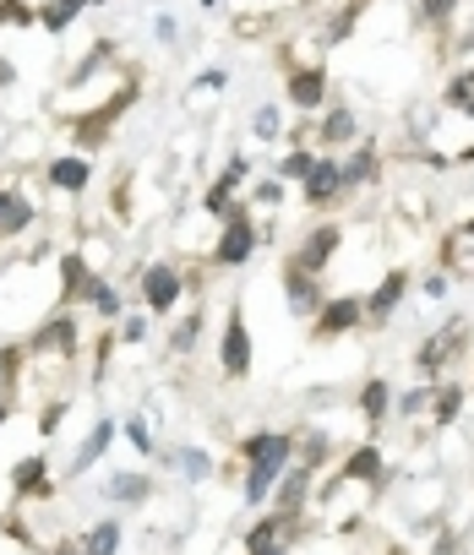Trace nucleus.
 I'll return each instance as SVG.
<instances>
[{
    "instance_id": "f257e3e1",
    "label": "nucleus",
    "mask_w": 474,
    "mask_h": 555,
    "mask_svg": "<svg viewBox=\"0 0 474 555\" xmlns=\"http://www.w3.org/2000/svg\"><path fill=\"white\" fill-rule=\"evenodd\" d=\"M262 240H268V234L257 229V207H252V202H234V207L218 218V240H213L207 261L234 272V267H246V261L262 250Z\"/></svg>"
},
{
    "instance_id": "f03ea898",
    "label": "nucleus",
    "mask_w": 474,
    "mask_h": 555,
    "mask_svg": "<svg viewBox=\"0 0 474 555\" xmlns=\"http://www.w3.org/2000/svg\"><path fill=\"white\" fill-rule=\"evenodd\" d=\"M469 338H474V327H469V317H452V322H441L420 349H414V382H441V376H452V365L463 360V349H469Z\"/></svg>"
},
{
    "instance_id": "7ed1b4c3",
    "label": "nucleus",
    "mask_w": 474,
    "mask_h": 555,
    "mask_svg": "<svg viewBox=\"0 0 474 555\" xmlns=\"http://www.w3.org/2000/svg\"><path fill=\"white\" fill-rule=\"evenodd\" d=\"M300 539H306V512L262 506V512H257V522L241 533V550H246V555H290Z\"/></svg>"
},
{
    "instance_id": "20e7f679",
    "label": "nucleus",
    "mask_w": 474,
    "mask_h": 555,
    "mask_svg": "<svg viewBox=\"0 0 474 555\" xmlns=\"http://www.w3.org/2000/svg\"><path fill=\"white\" fill-rule=\"evenodd\" d=\"M137 289H142V306L148 317H175L185 306V289H191V272L175 267V261H148L142 278H137Z\"/></svg>"
},
{
    "instance_id": "39448f33",
    "label": "nucleus",
    "mask_w": 474,
    "mask_h": 555,
    "mask_svg": "<svg viewBox=\"0 0 474 555\" xmlns=\"http://www.w3.org/2000/svg\"><path fill=\"white\" fill-rule=\"evenodd\" d=\"M257 365V344H252V327H246V311L229 306L223 327H218V376L223 382H246Z\"/></svg>"
},
{
    "instance_id": "423d86ee",
    "label": "nucleus",
    "mask_w": 474,
    "mask_h": 555,
    "mask_svg": "<svg viewBox=\"0 0 474 555\" xmlns=\"http://www.w3.org/2000/svg\"><path fill=\"white\" fill-rule=\"evenodd\" d=\"M295 196H300L311 212H333V207H344V202H349V191H344L338 153H317V164L306 169V180L295 185Z\"/></svg>"
},
{
    "instance_id": "0eeeda50",
    "label": "nucleus",
    "mask_w": 474,
    "mask_h": 555,
    "mask_svg": "<svg viewBox=\"0 0 474 555\" xmlns=\"http://www.w3.org/2000/svg\"><path fill=\"white\" fill-rule=\"evenodd\" d=\"M409 289H414V272H409V267L382 272V278H376V289H371V295H360V300H366V333L393 327V317H398V306L409 300Z\"/></svg>"
},
{
    "instance_id": "6e6552de",
    "label": "nucleus",
    "mask_w": 474,
    "mask_h": 555,
    "mask_svg": "<svg viewBox=\"0 0 474 555\" xmlns=\"http://www.w3.org/2000/svg\"><path fill=\"white\" fill-rule=\"evenodd\" d=\"M328 88H333V77H328L322 61H290V72H284V99H290L300 115H322V109H328Z\"/></svg>"
},
{
    "instance_id": "1a4fd4ad",
    "label": "nucleus",
    "mask_w": 474,
    "mask_h": 555,
    "mask_svg": "<svg viewBox=\"0 0 474 555\" xmlns=\"http://www.w3.org/2000/svg\"><path fill=\"white\" fill-rule=\"evenodd\" d=\"M7 485H12V501H23V506L55 501V463H50V452H23L12 463Z\"/></svg>"
},
{
    "instance_id": "9d476101",
    "label": "nucleus",
    "mask_w": 474,
    "mask_h": 555,
    "mask_svg": "<svg viewBox=\"0 0 474 555\" xmlns=\"http://www.w3.org/2000/svg\"><path fill=\"white\" fill-rule=\"evenodd\" d=\"M344 234H349V229H344L338 218H322V223H311V229H306V234L295 240L290 261H300L306 272H317V278H322V272L333 267V256L344 250Z\"/></svg>"
},
{
    "instance_id": "9b49d317",
    "label": "nucleus",
    "mask_w": 474,
    "mask_h": 555,
    "mask_svg": "<svg viewBox=\"0 0 474 555\" xmlns=\"http://www.w3.org/2000/svg\"><path fill=\"white\" fill-rule=\"evenodd\" d=\"M366 327V300L360 295H328L322 311L311 317V344H333Z\"/></svg>"
},
{
    "instance_id": "f8f14e48",
    "label": "nucleus",
    "mask_w": 474,
    "mask_h": 555,
    "mask_svg": "<svg viewBox=\"0 0 474 555\" xmlns=\"http://www.w3.org/2000/svg\"><path fill=\"white\" fill-rule=\"evenodd\" d=\"M279 284H284V306H290V317H295V322H311V317L322 311V300H328L322 278H317V272H306V267H300V261H290V256H284V267H279Z\"/></svg>"
},
{
    "instance_id": "ddd939ff",
    "label": "nucleus",
    "mask_w": 474,
    "mask_h": 555,
    "mask_svg": "<svg viewBox=\"0 0 474 555\" xmlns=\"http://www.w3.org/2000/svg\"><path fill=\"white\" fill-rule=\"evenodd\" d=\"M77 349H82V317H77V311H55V317H50V322H39V327H34V338H28V354L77 360Z\"/></svg>"
},
{
    "instance_id": "4468645a",
    "label": "nucleus",
    "mask_w": 474,
    "mask_h": 555,
    "mask_svg": "<svg viewBox=\"0 0 474 555\" xmlns=\"http://www.w3.org/2000/svg\"><path fill=\"white\" fill-rule=\"evenodd\" d=\"M131 104H137V82H126L120 93H110L99 109H88V115L77 120V147H104V137L115 131V120H120Z\"/></svg>"
},
{
    "instance_id": "2eb2a0df",
    "label": "nucleus",
    "mask_w": 474,
    "mask_h": 555,
    "mask_svg": "<svg viewBox=\"0 0 474 555\" xmlns=\"http://www.w3.org/2000/svg\"><path fill=\"white\" fill-rule=\"evenodd\" d=\"M393 474H387V452L376 441H360L338 457V485H366V490H382Z\"/></svg>"
},
{
    "instance_id": "dca6fc26",
    "label": "nucleus",
    "mask_w": 474,
    "mask_h": 555,
    "mask_svg": "<svg viewBox=\"0 0 474 555\" xmlns=\"http://www.w3.org/2000/svg\"><path fill=\"white\" fill-rule=\"evenodd\" d=\"M241 185H252V158L246 153H229V164L218 169V180L202 191V212H213V218H223L234 202H241V196H234V191H241Z\"/></svg>"
},
{
    "instance_id": "f3484780",
    "label": "nucleus",
    "mask_w": 474,
    "mask_h": 555,
    "mask_svg": "<svg viewBox=\"0 0 474 555\" xmlns=\"http://www.w3.org/2000/svg\"><path fill=\"white\" fill-rule=\"evenodd\" d=\"M39 223V202L17 185V180H0V240H23L28 229Z\"/></svg>"
},
{
    "instance_id": "a211bd4d",
    "label": "nucleus",
    "mask_w": 474,
    "mask_h": 555,
    "mask_svg": "<svg viewBox=\"0 0 474 555\" xmlns=\"http://www.w3.org/2000/svg\"><path fill=\"white\" fill-rule=\"evenodd\" d=\"M44 185L61 196H82L93 185V153H55L44 158Z\"/></svg>"
},
{
    "instance_id": "6ab92c4d",
    "label": "nucleus",
    "mask_w": 474,
    "mask_h": 555,
    "mask_svg": "<svg viewBox=\"0 0 474 555\" xmlns=\"http://www.w3.org/2000/svg\"><path fill=\"white\" fill-rule=\"evenodd\" d=\"M355 142H360V115H355V104H328L322 120H317V147L344 153V147H355Z\"/></svg>"
},
{
    "instance_id": "aec40b11",
    "label": "nucleus",
    "mask_w": 474,
    "mask_h": 555,
    "mask_svg": "<svg viewBox=\"0 0 474 555\" xmlns=\"http://www.w3.org/2000/svg\"><path fill=\"white\" fill-rule=\"evenodd\" d=\"M338 169H344V191L355 196V191H366V185H376V180H382V147L360 137L349 153H338Z\"/></svg>"
},
{
    "instance_id": "412c9836",
    "label": "nucleus",
    "mask_w": 474,
    "mask_h": 555,
    "mask_svg": "<svg viewBox=\"0 0 474 555\" xmlns=\"http://www.w3.org/2000/svg\"><path fill=\"white\" fill-rule=\"evenodd\" d=\"M463 403H469V382L441 376V382H431V409H425V420H431L436 430H447V425L463 420Z\"/></svg>"
},
{
    "instance_id": "4be33fe9",
    "label": "nucleus",
    "mask_w": 474,
    "mask_h": 555,
    "mask_svg": "<svg viewBox=\"0 0 474 555\" xmlns=\"http://www.w3.org/2000/svg\"><path fill=\"white\" fill-rule=\"evenodd\" d=\"M115 436H120V425H115L110 414H99V420H93V430H88V436L77 441V457L66 463V474H72V479H82V474H88L93 463H104V452L115 447Z\"/></svg>"
},
{
    "instance_id": "5701e85b",
    "label": "nucleus",
    "mask_w": 474,
    "mask_h": 555,
    "mask_svg": "<svg viewBox=\"0 0 474 555\" xmlns=\"http://www.w3.org/2000/svg\"><path fill=\"white\" fill-rule=\"evenodd\" d=\"M88 284H93L88 250H61V311H77L88 300Z\"/></svg>"
},
{
    "instance_id": "b1692460",
    "label": "nucleus",
    "mask_w": 474,
    "mask_h": 555,
    "mask_svg": "<svg viewBox=\"0 0 474 555\" xmlns=\"http://www.w3.org/2000/svg\"><path fill=\"white\" fill-rule=\"evenodd\" d=\"M241 463H295V436L290 430H252V436H241Z\"/></svg>"
},
{
    "instance_id": "393cba45",
    "label": "nucleus",
    "mask_w": 474,
    "mask_h": 555,
    "mask_svg": "<svg viewBox=\"0 0 474 555\" xmlns=\"http://www.w3.org/2000/svg\"><path fill=\"white\" fill-rule=\"evenodd\" d=\"M311 501H317V474H311L306 463H290L268 506H279V512H306Z\"/></svg>"
},
{
    "instance_id": "a878e982",
    "label": "nucleus",
    "mask_w": 474,
    "mask_h": 555,
    "mask_svg": "<svg viewBox=\"0 0 474 555\" xmlns=\"http://www.w3.org/2000/svg\"><path fill=\"white\" fill-rule=\"evenodd\" d=\"M355 409H360V420H366L371 430H382V425L393 420V382H387V376H366L360 392H355Z\"/></svg>"
},
{
    "instance_id": "bb28decb",
    "label": "nucleus",
    "mask_w": 474,
    "mask_h": 555,
    "mask_svg": "<svg viewBox=\"0 0 474 555\" xmlns=\"http://www.w3.org/2000/svg\"><path fill=\"white\" fill-rule=\"evenodd\" d=\"M104 501H115V506H148V501H153V474H142V468H115V474L104 479Z\"/></svg>"
},
{
    "instance_id": "cd10ccee",
    "label": "nucleus",
    "mask_w": 474,
    "mask_h": 555,
    "mask_svg": "<svg viewBox=\"0 0 474 555\" xmlns=\"http://www.w3.org/2000/svg\"><path fill=\"white\" fill-rule=\"evenodd\" d=\"M284 468L290 463H246V485H241V501L252 506V512H262L268 501H273V490H279V479H284Z\"/></svg>"
},
{
    "instance_id": "c85d7f7f",
    "label": "nucleus",
    "mask_w": 474,
    "mask_h": 555,
    "mask_svg": "<svg viewBox=\"0 0 474 555\" xmlns=\"http://www.w3.org/2000/svg\"><path fill=\"white\" fill-rule=\"evenodd\" d=\"M185 485H207L213 474H218V463H213V452L207 447H169V452H158Z\"/></svg>"
},
{
    "instance_id": "c756f323",
    "label": "nucleus",
    "mask_w": 474,
    "mask_h": 555,
    "mask_svg": "<svg viewBox=\"0 0 474 555\" xmlns=\"http://www.w3.org/2000/svg\"><path fill=\"white\" fill-rule=\"evenodd\" d=\"M202 327H207V311L202 306H191V311H180V322L169 327V360L180 354H196V344H202Z\"/></svg>"
},
{
    "instance_id": "7c9ffc66",
    "label": "nucleus",
    "mask_w": 474,
    "mask_h": 555,
    "mask_svg": "<svg viewBox=\"0 0 474 555\" xmlns=\"http://www.w3.org/2000/svg\"><path fill=\"white\" fill-rule=\"evenodd\" d=\"M120 539H126V522L120 517H99V522H88V533H77L82 555H115Z\"/></svg>"
},
{
    "instance_id": "2f4dec72",
    "label": "nucleus",
    "mask_w": 474,
    "mask_h": 555,
    "mask_svg": "<svg viewBox=\"0 0 474 555\" xmlns=\"http://www.w3.org/2000/svg\"><path fill=\"white\" fill-rule=\"evenodd\" d=\"M82 306H88L99 322H120V317H126V300H120V289L110 284V278H99V272H93V284H88V300H82Z\"/></svg>"
},
{
    "instance_id": "473e14b6",
    "label": "nucleus",
    "mask_w": 474,
    "mask_h": 555,
    "mask_svg": "<svg viewBox=\"0 0 474 555\" xmlns=\"http://www.w3.org/2000/svg\"><path fill=\"white\" fill-rule=\"evenodd\" d=\"M34 12H39V28L44 34H66L88 12V0H44V7H34Z\"/></svg>"
},
{
    "instance_id": "72a5a7b5",
    "label": "nucleus",
    "mask_w": 474,
    "mask_h": 555,
    "mask_svg": "<svg viewBox=\"0 0 474 555\" xmlns=\"http://www.w3.org/2000/svg\"><path fill=\"white\" fill-rule=\"evenodd\" d=\"M284 196H290V185H284L279 175H252V185H246V202H252L257 212H273V207H284Z\"/></svg>"
},
{
    "instance_id": "f704fd0d",
    "label": "nucleus",
    "mask_w": 474,
    "mask_h": 555,
    "mask_svg": "<svg viewBox=\"0 0 474 555\" xmlns=\"http://www.w3.org/2000/svg\"><path fill=\"white\" fill-rule=\"evenodd\" d=\"M458 7H463V0H414V17H420V28L447 34L458 23Z\"/></svg>"
},
{
    "instance_id": "c9c22d12",
    "label": "nucleus",
    "mask_w": 474,
    "mask_h": 555,
    "mask_svg": "<svg viewBox=\"0 0 474 555\" xmlns=\"http://www.w3.org/2000/svg\"><path fill=\"white\" fill-rule=\"evenodd\" d=\"M311 164H317V147H306V142H290V147H284V158H279V169H273V175H279V180H284V185H300V180H306V169H311Z\"/></svg>"
},
{
    "instance_id": "e433bc0d",
    "label": "nucleus",
    "mask_w": 474,
    "mask_h": 555,
    "mask_svg": "<svg viewBox=\"0 0 474 555\" xmlns=\"http://www.w3.org/2000/svg\"><path fill=\"white\" fill-rule=\"evenodd\" d=\"M441 109H452V115H469L474 109V66L452 72V82L441 88Z\"/></svg>"
},
{
    "instance_id": "4c0bfd02",
    "label": "nucleus",
    "mask_w": 474,
    "mask_h": 555,
    "mask_svg": "<svg viewBox=\"0 0 474 555\" xmlns=\"http://www.w3.org/2000/svg\"><path fill=\"white\" fill-rule=\"evenodd\" d=\"M431 409V382H414L409 392H393V420H425Z\"/></svg>"
},
{
    "instance_id": "58836bf2",
    "label": "nucleus",
    "mask_w": 474,
    "mask_h": 555,
    "mask_svg": "<svg viewBox=\"0 0 474 555\" xmlns=\"http://www.w3.org/2000/svg\"><path fill=\"white\" fill-rule=\"evenodd\" d=\"M328 457H333V441H328L322 430H306V436H295V463H306V468L317 474Z\"/></svg>"
},
{
    "instance_id": "ea45409f",
    "label": "nucleus",
    "mask_w": 474,
    "mask_h": 555,
    "mask_svg": "<svg viewBox=\"0 0 474 555\" xmlns=\"http://www.w3.org/2000/svg\"><path fill=\"white\" fill-rule=\"evenodd\" d=\"M28 365V344H0V392H17Z\"/></svg>"
},
{
    "instance_id": "a19ab883",
    "label": "nucleus",
    "mask_w": 474,
    "mask_h": 555,
    "mask_svg": "<svg viewBox=\"0 0 474 555\" xmlns=\"http://www.w3.org/2000/svg\"><path fill=\"white\" fill-rule=\"evenodd\" d=\"M120 436L131 441V452H137V457H158V441H153V425H148L142 414H126V425H120Z\"/></svg>"
},
{
    "instance_id": "79ce46f5",
    "label": "nucleus",
    "mask_w": 474,
    "mask_h": 555,
    "mask_svg": "<svg viewBox=\"0 0 474 555\" xmlns=\"http://www.w3.org/2000/svg\"><path fill=\"white\" fill-rule=\"evenodd\" d=\"M110 55H115V44H110V39H99V44H93V50H88V55L72 66V77H66V82H72V88H82L93 72H104V61H110Z\"/></svg>"
},
{
    "instance_id": "37998d69",
    "label": "nucleus",
    "mask_w": 474,
    "mask_h": 555,
    "mask_svg": "<svg viewBox=\"0 0 474 555\" xmlns=\"http://www.w3.org/2000/svg\"><path fill=\"white\" fill-rule=\"evenodd\" d=\"M252 137H257L262 147L279 142V137H284V109H279V104H262V109L252 115Z\"/></svg>"
},
{
    "instance_id": "c03bdc74",
    "label": "nucleus",
    "mask_w": 474,
    "mask_h": 555,
    "mask_svg": "<svg viewBox=\"0 0 474 555\" xmlns=\"http://www.w3.org/2000/svg\"><path fill=\"white\" fill-rule=\"evenodd\" d=\"M66 414H72V403H66V398H50V403L34 414L39 436H44V441H55V436H61V425H66Z\"/></svg>"
},
{
    "instance_id": "a18cd8bd",
    "label": "nucleus",
    "mask_w": 474,
    "mask_h": 555,
    "mask_svg": "<svg viewBox=\"0 0 474 555\" xmlns=\"http://www.w3.org/2000/svg\"><path fill=\"white\" fill-rule=\"evenodd\" d=\"M115 338H120L126 349L148 344V338H153V317H137V311H131V317H120V322H115Z\"/></svg>"
},
{
    "instance_id": "49530a36",
    "label": "nucleus",
    "mask_w": 474,
    "mask_h": 555,
    "mask_svg": "<svg viewBox=\"0 0 474 555\" xmlns=\"http://www.w3.org/2000/svg\"><path fill=\"white\" fill-rule=\"evenodd\" d=\"M0 28H39V12L28 0H0Z\"/></svg>"
},
{
    "instance_id": "de8ad7c7",
    "label": "nucleus",
    "mask_w": 474,
    "mask_h": 555,
    "mask_svg": "<svg viewBox=\"0 0 474 555\" xmlns=\"http://www.w3.org/2000/svg\"><path fill=\"white\" fill-rule=\"evenodd\" d=\"M420 295H425V300H447V295H452V272H441V267L425 272V278H420Z\"/></svg>"
},
{
    "instance_id": "09e8293b",
    "label": "nucleus",
    "mask_w": 474,
    "mask_h": 555,
    "mask_svg": "<svg viewBox=\"0 0 474 555\" xmlns=\"http://www.w3.org/2000/svg\"><path fill=\"white\" fill-rule=\"evenodd\" d=\"M223 88H229V72L223 66H207V72L191 77V93H223Z\"/></svg>"
},
{
    "instance_id": "8fccbe9b",
    "label": "nucleus",
    "mask_w": 474,
    "mask_h": 555,
    "mask_svg": "<svg viewBox=\"0 0 474 555\" xmlns=\"http://www.w3.org/2000/svg\"><path fill=\"white\" fill-rule=\"evenodd\" d=\"M153 39H158L164 50L180 44V17H175V12H158V17H153Z\"/></svg>"
},
{
    "instance_id": "3c124183",
    "label": "nucleus",
    "mask_w": 474,
    "mask_h": 555,
    "mask_svg": "<svg viewBox=\"0 0 474 555\" xmlns=\"http://www.w3.org/2000/svg\"><path fill=\"white\" fill-rule=\"evenodd\" d=\"M126 191H131V175H120V180H115V196H110V207H115V218H120V223L131 218V196H126Z\"/></svg>"
},
{
    "instance_id": "603ef678",
    "label": "nucleus",
    "mask_w": 474,
    "mask_h": 555,
    "mask_svg": "<svg viewBox=\"0 0 474 555\" xmlns=\"http://www.w3.org/2000/svg\"><path fill=\"white\" fill-rule=\"evenodd\" d=\"M12 414H17V392H0V425H12Z\"/></svg>"
},
{
    "instance_id": "864d4df0",
    "label": "nucleus",
    "mask_w": 474,
    "mask_h": 555,
    "mask_svg": "<svg viewBox=\"0 0 474 555\" xmlns=\"http://www.w3.org/2000/svg\"><path fill=\"white\" fill-rule=\"evenodd\" d=\"M0 88H17V66L7 55H0Z\"/></svg>"
},
{
    "instance_id": "5fc2aeb1",
    "label": "nucleus",
    "mask_w": 474,
    "mask_h": 555,
    "mask_svg": "<svg viewBox=\"0 0 474 555\" xmlns=\"http://www.w3.org/2000/svg\"><path fill=\"white\" fill-rule=\"evenodd\" d=\"M50 555H82V544H77V539H55Z\"/></svg>"
},
{
    "instance_id": "6e6d98bb",
    "label": "nucleus",
    "mask_w": 474,
    "mask_h": 555,
    "mask_svg": "<svg viewBox=\"0 0 474 555\" xmlns=\"http://www.w3.org/2000/svg\"><path fill=\"white\" fill-rule=\"evenodd\" d=\"M196 7H202V12H218V0H196Z\"/></svg>"
},
{
    "instance_id": "4d7b16f0",
    "label": "nucleus",
    "mask_w": 474,
    "mask_h": 555,
    "mask_svg": "<svg viewBox=\"0 0 474 555\" xmlns=\"http://www.w3.org/2000/svg\"><path fill=\"white\" fill-rule=\"evenodd\" d=\"M7 522H12V517H7V512H0V533H7Z\"/></svg>"
},
{
    "instance_id": "13d9d810",
    "label": "nucleus",
    "mask_w": 474,
    "mask_h": 555,
    "mask_svg": "<svg viewBox=\"0 0 474 555\" xmlns=\"http://www.w3.org/2000/svg\"><path fill=\"white\" fill-rule=\"evenodd\" d=\"M93 7H110V0H88V12H93Z\"/></svg>"
},
{
    "instance_id": "bf43d9fd",
    "label": "nucleus",
    "mask_w": 474,
    "mask_h": 555,
    "mask_svg": "<svg viewBox=\"0 0 474 555\" xmlns=\"http://www.w3.org/2000/svg\"><path fill=\"white\" fill-rule=\"evenodd\" d=\"M0 250H7V240H0Z\"/></svg>"
}]
</instances>
